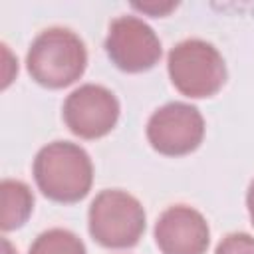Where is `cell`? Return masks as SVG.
I'll use <instances>...</instances> for the list:
<instances>
[{"label":"cell","instance_id":"obj_1","mask_svg":"<svg viewBox=\"0 0 254 254\" xmlns=\"http://www.w3.org/2000/svg\"><path fill=\"white\" fill-rule=\"evenodd\" d=\"M34 179L38 189L56 202L81 200L93 181L91 159L75 143H50L36 155Z\"/></svg>","mask_w":254,"mask_h":254},{"label":"cell","instance_id":"obj_2","mask_svg":"<svg viewBox=\"0 0 254 254\" xmlns=\"http://www.w3.org/2000/svg\"><path fill=\"white\" fill-rule=\"evenodd\" d=\"M28 71L44 87L60 89L81 77L87 54L83 42L65 28L44 30L30 46Z\"/></svg>","mask_w":254,"mask_h":254},{"label":"cell","instance_id":"obj_3","mask_svg":"<svg viewBox=\"0 0 254 254\" xmlns=\"http://www.w3.org/2000/svg\"><path fill=\"white\" fill-rule=\"evenodd\" d=\"M173 85L187 97H210L226 79L224 60L214 46L202 40H185L169 54Z\"/></svg>","mask_w":254,"mask_h":254},{"label":"cell","instance_id":"obj_4","mask_svg":"<svg viewBox=\"0 0 254 254\" xmlns=\"http://www.w3.org/2000/svg\"><path fill=\"white\" fill-rule=\"evenodd\" d=\"M145 230L141 202L123 190H101L89 206V232L107 248H129Z\"/></svg>","mask_w":254,"mask_h":254},{"label":"cell","instance_id":"obj_5","mask_svg":"<svg viewBox=\"0 0 254 254\" xmlns=\"http://www.w3.org/2000/svg\"><path fill=\"white\" fill-rule=\"evenodd\" d=\"M147 137L155 151L179 157L194 151L204 137V119L189 103H167L147 123Z\"/></svg>","mask_w":254,"mask_h":254},{"label":"cell","instance_id":"obj_6","mask_svg":"<svg viewBox=\"0 0 254 254\" xmlns=\"http://www.w3.org/2000/svg\"><path fill=\"white\" fill-rule=\"evenodd\" d=\"M105 50L119 69L131 73L151 69L161 58L157 34L135 16H121L111 22Z\"/></svg>","mask_w":254,"mask_h":254},{"label":"cell","instance_id":"obj_7","mask_svg":"<svg viewBox=\"0 0 254 254\" xmlns=\"http://www.w3.org/2000/svg\"><path fill=\"white\" fill-rule=\"evenodd\" d=\"M119 117L117 97L101 85H81L71 91L64 103V121L69 131L83 139L107 135Z\"/></svg>","mask_w":254,"mask_h":254},{"label":"cell","instance_id":"obj_8","mask_svg":"<svg viewBox=\"0 0 254 254\" xmlns=\"http://www.w3.org/2000/svg\"><path fill=\"white\" fill-rule=\"evenodd\" d=\"M208 236L202 214L185 204L167 208L155 224V240L163 254H204Z\"/></svg>","mask_w":254,"mask_h":254},{"label":"cell","instance_id":"obj_9","mask_svg":"<svg viewBox=\"0 0 254 254\" xmlns=\"http://www.w3.org/2000/svg\"><path fill=\"white\" fill-rule=\"evenodd\" d=\"M0 196H2V214H0L2 230L20 228L32 214V206H34L32 190L22 181L6 179L0 185Z\"/></svg>","mask_w":254,"mask_h":254},{"label":"cell","instance_id":"obj_10","mask_svg":"<svg viewBox=\"0 0 254 254\" xmlns=\"http://www.w3.org/2000/svg\"><path fill=\"white\" fill-rule=\"evenodd\" d=\"M30 254H85V246L73 232L52 228L34 240Z\"/></svg>","mask_w":254,"mask_h":254},{"label":"cell","instance_id":"obj_11","mask_svg":"<svg viewBox=\"0 0 254 254\" xmlns=\"http://www.w3.org/2000/svg\"><path fill=\"white\" fill-rule=\"evenodd\" d=\"M216 254H254V238L244 232L228 234L216 246Z\"/></svg>","mask_w":254,"mask_h":254},{"label":"cell","instance_id":"obj_12","mask_svg":"<svg viewBox=\"0 0 254 254\" xmlns=\"http://www.w3.org/2000/svg\"><path fill=\"white\" fill-rule=\"evenodd\" d=\"M137 10H141V12H147V14H153V16H165V14H169L175 6H177V2H165V4H157V2H135L133 4Z\"/></svg>","mask_w":254,"mask_h":254},{"label":"cell","instance_id":"obj_13","mask_svg":"<svg viewBox=\"0 0 254 254\" xmlns=\"http://www.w3.org/2000/svg\"><path fill=\"white\" fill-rule=\"evenodd\" d=\"M246 202H248V212H250V220L254 224V181L250 183L248 187V196H246Z\"/></svg>","mask_w":254,"mask_h":254},{"label":"cell","instance_id":"obj_14","mask_svg":"<svg viewBox=\"0 0 254 254\" xmlns=\"http://www.w3.org/2000/svg\"><path fill=\"white\" fill-rule=\"evenodd\" d=\"M4 250H6V254H14V252H12V246H10L8 240H4Z\"/></svg>","mask_w":254,"mask_h":254}]
</instances>
